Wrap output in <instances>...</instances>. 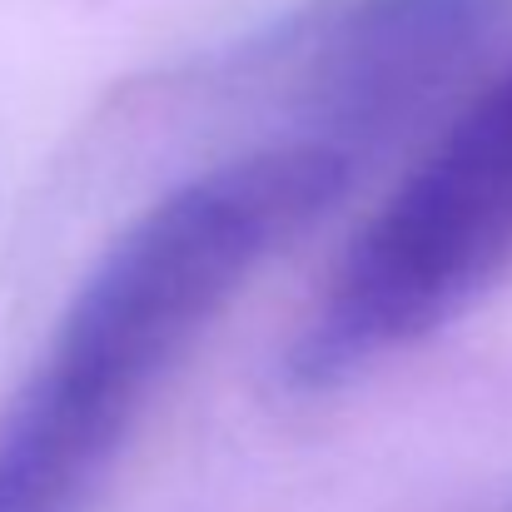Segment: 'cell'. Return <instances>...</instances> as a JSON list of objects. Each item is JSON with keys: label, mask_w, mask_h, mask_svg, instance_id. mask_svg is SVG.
Returning a JSON list of instances; mask_svg holds the SVG:
<instances>
[{"label": "cell", "mask_w": 512, "mask_h": 512, "mask_svg": "<svg viewBox=\"0 0 512 512\" xmlns=\"http://www.w3.org/2000/svg\"><path fill=\"white\" fill-rule=\"evenodd\" d=\"M348 170L339 150L289 140L155 199L80 284L0 423V512L70 503L244 279L334 209Z\"/></svg>", "instance_id": "1"}, {"label": "cell", "mask_w": 512, "mask_h": 512, "mask_svg": "<svg viewBox=\"0 0 512 512\" xmlns=\"http://www.w3.org/2000/svg\"><path fill=\"white\" fill-rule=\"evenodd\" d=\"M512 264V65L473 95L423 165L358 229L289 353L299 388H334L468 314Z\"/></svg>", "instance_id": "2"}, {"label": "cell", "mask_w": 512, "mask_h": 512, "mask_svg": "<svg viewBox=\"0 0 512 512\" xmlns=\"http://www.w3.org/2000/svg\"><path fill=\"white\" fill-rule=\"evenodd\" d=\"M493 15L498 0H363L319 55L314 140L353 165L443 90Z\"/></svg>", "instance_id": "3"}]
</instances>
